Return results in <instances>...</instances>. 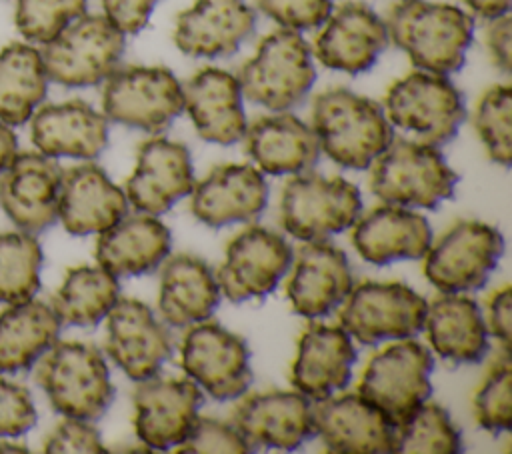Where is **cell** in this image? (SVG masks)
I'll use <instances>...</instances> for the list:
<instances>
[{
    "mask_svg": "<svg viewBox=\"0 0 512 454\" xmlns=\"http://www.w3.org/2000/svg\"><path fill=\"white\" fill-rule=\"evenodd\" d=\"M194 166L184 144L156 136L136 152V168L126 180V198L142 214H164L194 188Z\"/></svg>",
    "mask_w": 512,
    "mask_h": 454,
    "instance_id": "d6986e66",
    "label": "cell"
},
{
    "mask_svg": "<svg viewBox=\"0 0 512 454\" xmlns=\"http://www.w3.org/2000/svg\"><path fill=\"white\" fill-rule=\"evenodd\" d=\"M258 10L288 30L320 28L334 10L332 0H256Z\"/></svg>",
    "mask_w": 512,
    "mask_h": 454,
    "instance_id": "7bdbcfd3",
    "label": "cell"
},
{
    "mask_svg": "<svg viewBox=\"0 0 512 454\" xmlns=\"http://www.w3.org/2000/svg\"><path fill=\"white\" fill-rule=\"evenodd\" d=\"M476 422L498 436L512 428V368L510 352L502 348L500 358L490 366L482 386L474 394Z\"/></svg>",
    "mask_w": 512,
    "mask_h": 454,
    "instance_id": "ab89813d",
    "label": "cell"
},
{
    "mask_svg": "<svg viewBox=\"0 0 512 454\" xmlns=\"http://www.w3.org/2000/svg\"><path fill=\"white\" fill-rule=\"evenodd\" d=\"M106 318V352L114 364L134 382L156 376L174 350L168 328L136 298H118Z\"/></svg>",
    "mask_w": 512,
    "mask_h": 454,
    "instance_id": "2e32d148",
    "label": "cell"
},
{
    "mask_svg": "<svg viewBox=\"0 0 512 454\" xmlns=\"http://www.w3.org/2000/svg\"><path fill=\"white\" fill-rule=\"evenodd\" d=\"M462 450V436L450 414L428 400L396 426L392 454H460Z\"/></svg>",
    "mask_w": 512,
    "mask_h": 454,
    "instance_id": "8d00e7d4",
    "label": "cell"
},
{
    "mask_svg": "<svg viewBox=\"0 0 512 454\" xmlns=\"http://www.w3.org/2000/svg\"><path fill=\"white\" fill-rule=\"evenodd\" d=\"M178 454H206V452H232L248 454L254 452L232 422H222L216 418L196 420L192 432L182 444L176 446Z\"/></svg>",
    "mask_w": 512,
    "mask_h": 454,
    "instance_id": "b9f144b4",
    "label": "cell"
},
{
    "mask_svg": "<svg viewBox=\"0 0 512 454\" xmlns=\"http://www.w3.org/2000/svg\"><path fill=\"white\" fill-rule=\"evenodd\" d=\"M384 112L392 126L432 146L454 140L466 120L460 90L444 74L426 70L392 82L384 96Z\"/></svg>",
    "mask_w": 512,
    "mask_h": 454,
    "instance_id": "8992f818",
    "label": "cell"
},
{
    "mask_svg": "<svg viewBox=\"0 0 512 454\" xmlns=\"http://www.w3.org/2000/svg\"><path fill=\"white\" fill-rule=\"evenodd\" d=\"M320 152L350 170H366L394 140L384 108L348 88H330L312 102Z\"/></svg>",
    "mask_w": 512,
    "mask_h": 454,
    "instance_id": "7a4b0ae2",
    "label": "cell"
},
{
    "mask_svg": "<svg viewBox=\"0 0 512 454\" xmlns=\"http://www.w3.org/2000/svg\"><path fill=\"white\" fill-rule=\"evenodd\" d=\"M424 328L432 350L454 366L478 364L488 354V326L476 300L444 294L428 304Z\"/></svg>",
    "mask_w": 512,
    "mask_h": 454,
    "instance_id": "d6a6232c",
    "label": "cell"
},
{
    "mask_svg": "<svg viewBox=\"0 0 512 454\" xmlns=\"http://www.w3.org/2000/svg\"><path fill=\"white\" fill-rule=\"evenodd\" d=\"M352 286L354 276L346 254L322 240L298 250L286 294L298 316L320 320L342 306Z\"/></svg>",
    "mask_w": 512,
    "mask_h": 454,
    "instance_id": "44dd1931",
    "label": "cell"
},
{
    "mask_svg": "<svg viewBox=\"0 0 512 454\" xmlns=\"http://www.w3.org/2000/svg\"><path fill=\"white\" fill-rule=\"evenodd\" d=\"M182 94L184 108L202 140L224 146L242 140L248 124L242 88L232 72L206 66L182 86Z\"/></svg>",
    "mask_w": 512,
    "mask_h": 454,
    "instance_id": "4316f807",
    "label": "cell"
},
{
    "mask_svg": "<svg viewBox=\"0 0 512 454\" xmlns=\"http://www.w3.org/2000/svg\"><path fill=\"white\" fill-rule=\"evenodd\" d=\"M236 78L250 102L286 112L306 98L316 80L312 48L300 32L278 28L260 40Z\"/></svg>",
    "mask_w": 512,
    "mask_h": 454,
    "instance_id": "5b68a950",
    "label": "cell"
},
{
    "mask_svg": "<svg viewBox=\"0 0 512 454\" xmlns=\"http://www.w3.org/2000/svg\"><path fill=\"white\" fill-rule=\"evenodd\" d=\"M460 176L448 166L438 146L418 140H392L372 162L370 190L386 204L436 208L454 196Z\"/></svg>",
    "mask_w": 512,
    "mask_h": 454,
    "instance_id": "277c9868",
    "label": "cell"
},
{
    "mask_svg": "<svg viewBox=\"0 0 512 454\" xmlns=\"http://www.w3.org/2000/svg\"><path fill=\"white\" fill-rule=\"evenodd\" d=\"M124 36L106 16L82 14L44 44L40 54L48 80L68 88L104 82L120 64Z\"/></svg>",
    "mask_w": 512,
    "mask_h": 454,
    "instance_id": "52a82bcc",
    "label": "cell"
},
{
    "mask_svg": "<svg viewBox=\"0 0 512 454\" xmlns=\"http://www.w3.org/2000/svg\"><path fill=\"white\" fill-rule=\"evenodd\" d=\"M340 326L364 346L412 338L424 328L428 302L402 282H362L342 302Z\"/></svg>",
    "mask_w": 512,
    "mask_h": 454,
    "instance_id": "8fae6325",
    "label": "cell"
},
{
    "mask_svg": "<svg viewBox=\"0 0 512 454\" xmlns=\"http://www.w3.org/2000/svg\"><path fill=\"white\" fill-rule=\"evenodd\" d=\"M18 150V142H16V134L8 128V124H4L0 120V172L10 164V160L16 156Z\"/></svg>",
    "mask_w": 512,
    "mask_h": 454,
    "instance_id": "f907efd6",
    "label": "cell"
},
{
    "mask_svg": "<svg viewBox=\"0 0 512 454\" xmlns=\"http://www.w3.org/2000/svg\"><path fill=\"white\" fill-rule=\"evenodd\" d=\"M62 168L42 152H16L0 176V206L24 232H42L58 218Z\"/></svg>",
    "mask_w": 512,
    "mask_h": 454,
    "instance_id": "ac0fdd59",
    "label": "cell"
},
{
    "mask_svg": "<svg viewBox=\"0 0 512 454\" xmlns=\"http://www.w3.org/2000/svg\"><path fill=\"white\" fill-rule=\"evenodd\" d=\"M356 356L352 336L342 326L312 324L298 340L292 386L312 402L326 400L350 384Z\"/></svg>",
    "mask_w": 512,
    "mask_h": 454,
    "instance_id": "484cf974",
    "label": "cell"
},
{
    "mask_svg": "<svg viewBox=\"0 0 512 454\" xmlns=\"http://www.w3.org/2000/svg\"><path fill=\"white\" fill-rule=\"evenodd\" d=\"M36 382L66 418L98 420L114 400L108 364L86 342H54L36 368Z\"/></svg>",
    "mask_w": 512,
    "mask_h": 454,
    "instance_id": "3957f363",
    "label": "cell"
},
{
    "mask_svg": "<svg viewBox=\"0 0 512 454\" xmlns=\"http://www.w3.org/2000/svg\"><path fill=\"white\" fill-rule=\"evenodd\" d=\"M36 424L30 392L16 382L0 378V436H20Z\"/></svg>",
    "mask_w": 512,
    "mask_h": 454,
    "instance_id": "f6af8a7d",
    "label": "cell"
},
{
    "mask_svg": "<svg viewBox=\"0 0 512 454\" xmlns=\"http://www.w3.org/2000/svg\"><path fill=\"white\" fill-rule=\"evenodd\" d=\"M430 350L410 338L376 352L358 382V394L394 424H402L432 394Z\"/></svg>",
    "mask_w": 512,
    "mask_h": 454,
    "instance_id": "9c48e42d",
    "label": "cell"
},
{
    "mask_svg": "<svg viewBox=\"0 0 512 454\" xmlns=\"http://www.w3.org/2000/svg\"><path fill=\"white\" fill-rule=\"evenodd\" d=\"M502 254L504 238L498 228L460 220L422 256L424 276L444 294L480 290L498 268Z\"/></svg>",
    "mask_w": 512,
    "mask_h": 454,
    "instance_id": "7c38bea8",
    "label": "cell"
},
{
    "mask_svg": "<svg viewBox=\"0 0 512 454\" xmlns=\"http://www.w3.org/2000/svg\"><path fill=\"white\" fill-rule=\"evenodd\" d=\"M180 360L186 376L218 402L238 400L252 384L246 340L216 322L204 320L186 332Z\"/></svg>",
    "mask_w": 512,
    "mask_h": 454,
    "instance_id": "4fadbf2b",
    "label": "cell"
},
{
    "mask_svg": "<svg viewBox=\"0 0 512 454\" xmlns=\"http://www.w3.org/2000/svg\"><path fill=\"white\" fill-rule=\"evenodd\" d=\"M102 110L116 124L158 134L184 110L182 84L164 66L116 68L106 78Z\"/></svg>",
    "mask_w": 512,
    "mask_h": 454,
    "instance_id": "30bf717a",
    "label": "cell"
},
{
    "mask_svg": "<svg viewBox=\"0 0 512 454\" xmlns=\"http://www.w3.org/2000/svg\"><path fill=\"white\" fill-rule=\"evenodd\" d=\"M128 214V198L96 164L62 170L58 218L74 236L100 234Z\"/></svg>",
    "mask_w": 512,
    "mask_h": 454,
    "instance_id": "d4e9b609",
    "label": "cell"
},
{
    "mask_svg": "<svg viewBox=\"0 0 512 454\" xmlns=\"http://www.w3.org/2000/svg\"><path fill=\"white\" fill-rule=\"evenodd\" d=\"M232 424L252 450H296L316 436L314 404L298 390H272L246 396L234 408Z\"/></svg>",
    "mask_w": 512,
    "mask_h": 454,
    "instance_id": "e0dca14e",
    "label": "cell"
},
{
    "mask_svg": "<svg viewBox=\"0 0 512 454\" xmlns=\"http://www.w3.org/2000/svg\"><path fill=\"white\" fill-rule=\"evenodd\" d=\"M0 452H28V448H26V446H22V444L0 442Z\"/></svg>",
    "mask_w": 512,
    "mask_h": 454,
    "instance_id": "816d5d0a",
    "label": "cell"
},
{
    "mask_svg": "<svg viewBox=\"0 0 512 454\" xmlns=\"http://www.w3.org/2000/svg\"><path fill=\"white\" fill-rule=\"evenodd\" d=\"M82 14L86 0H16L14 22L26 40L46 44Z\"/></svg>",
    "mask_w": 512,
    "mask_h": 454,
    "instance_id": "60d3db41",
    "label": "cell"
},
{
    "mask_svg": "<svg viewBox=\"0 0 512 454\" xmlns=\"http://www.w3.org/2000/svg\"><path fill=\"white\" fill-rule=\"evenodd\" d=\"M30 138L50 158L92 160L108 144V118L84 100L46 104L32 114Z\"/></svg>",
    "mask_w": 512,
    "mask_h": 454,
    "instance_id": "83f0119b",
    "label": "cell"
},
{
    "mask_svg": "<svg viewBox=\"0 0 512 454\" xmlns=\"http://www.w3.org/2000/svg\"><path fill=\"white\" fill-rule=\"evenodd\" d=\"M288 240L268 228L250 226L226 246V258L216 274L220 294L230 302L264 298L276 290L292 266Z\"/></svg>",
    "mask_w": 512,
    "mask_h": 454,
    "instance_id": "5bb4252c",
    "label": "cell"
},
{
    "mask_svg": "<svg viewBox=\"0 0 512 454\" xmlns=\"http://www.w3.org/2000/svg\"><path fill=\"white\" fill-rule=\"evenodd\" d=\"M314 432L330 452L392 454L396 426L360 394H342L314 406Z\"/></svg>",
    "mask_w": 512,
    "mask_h": 454,
    "instance_id": "7402d4cb",
    "label": "cell"
},
{
    "mask_svg": "<svg viewBox=\"0 0 512 454\" xmlns=\"http://www.w3.org/2000/svg\"><path fill=\"white\" fill-rule=\"evenodd\" d=\"M386 22L364 2H344L324 22L314 40V56L322 66L360 74L374 66L388 46Z\"/></svg>",
    "mask_w": 512,
    "mask_h": 454,
    "instance_id": "ffe728a7",
    "label": "cell"
},
{
    "mask_svg": "<svg viewBox=\"0 0 512 454\" xmlns=\"http://www.w3.org/2000/svg\"><path fill=\"white\" fill-rule=\"evenodd\" d=\"M466 6L484 20H494L510 12V0H464Z\"/></svg>",
    "mask_w": 512,
    "mask_h": 454,
    "instance_id": "681fc988",
    "label": "cell"
},
{
    "mask_svg": "<svg viewBox=\"0 0 512 454\" xmlns=\"http://www.w3.org/2000/svg\"><path fill=\"white\" fill-rule=\"evenodd\" d=\"M242 138L246 154L262 172L272 176L308 172L320 158V144L312 126L288 112L254 120Z\"/></svg>",
    "mask_w": 512,
    "mask_h": 454,
    "instance_id": "f546056e",
    "label": "cell"
},
{
    "mask_svg": "<svg viewBox=\"0 0 512 454\" xmlns=\"http://www.w3.org/2000/svg\"><path fill=\"white\" fill-rule=\"evenodd\" d=\"M134 390V428L154 452L176 448L192 432L204 394L186 378H146Z\"/></svg>",
    "mask_w": 512,
    "mask_h": 454,
    "instance_id": "9a60e30c",
    "label": "cell"
},
{
    "mask_svg": "<svg viewBox=\"0 0 512 454\" xmlns=\"http://www.w3.org/2000/svg\"><path fill=\"white\" fill-rule=\"evenodd\" d=\"M42 248L30 232H0V302L18 304L40 288Z\"/></svg>",
    "mask_w": 512,
    "mask_h": 454,
    "instance_id": "74e56055",
    "label": "cell"
},
{
    "mask_svg": "<svg viewBox=\"0 0 512 454\" xmlns=\"http://www.w3.org/2000/svg\"><path fill=\"white\" fill-rule=\"evenodd\" d=\"M510 304L512 290L510 286H502L488 300V332L508 350L510 346Z\"/></svg>",
    "mask_w": 512,
    "mask_h": 454,
    "instance_id": "7dc6e473",
    "label": "cell"
},
{
    "mask_svg": "<svg viewBox=\"0 0 512 454\" xmlns=\"http://www.w3.org/2000/svg\"><path fill=\"white\" fill-rule=\"evenodd\" d=\"M46 88L48 76L36 48L12 42L0 50V120L4 124L28 122L44 100Z\"/></svg>",
    "mask_w": 512,
    "mask_h": 454,
    "instance_id": "e575fe53",
    "label": "cell"
},
{
    "mask_svg": "<svg viewBox=\"0 0 512 454\" xmlns=\"http://www.w3.org/2000/svg\"><path fill=\"white\" fill-rule=\"evenodd\" d=\"M512 90L508 84L488 88L474 112V128L492 162L508 168L512 162Z\"/></svg>",
    "mask_w": 512,
    "mask_h": 454,
    "instance_id": "f35d334b",
    "label": "cell"
},
{
    "mask_svg": "<svg viewBox=\"0 0 512 454\" xmlns=\"http://www.w3.org/2000/svg\"><path fill=\"white\" fill-rule=\"evenodd\" d=\"M60 320L40 300L10 304L0 312V372L30 368L58 338Z\"/></svg>",
    "mask_w": 512,
    "mask_h": 454,
    "instance_id": "836d02e7",
    "label": "cell"
},
{
    "mask_svg": "<svg viewBox=\"0 0 512 454\" xmlns=\"http://www.w3.org/2000/svg\"><path fill=\"white\" fill-rule=\"evenodd\" d=\"M388 38L426 72L452 74L466 62L474 20L458 6L428 0H398L386 18Z\"/></svg>",
    "mask_w": 512,
    "mask_h": 454,
    "instance_id": "6da1fadb",
    "label": "cell"
},
{
    "mask_svg": "<svg viewBox=\"0 0 512 454\" xmlns=\"http://www.w3.org/2000/svg\"><path fill=\"white\" fill-rule=\"evenodd\" d=\"M256 12L244 0H196L180 12L174 42L194 58L232 56L254 32Z\"/></svg>",
    "mask_w": 512,
    "mask_h": 454,
    "instance_id": "cb8c5ba5",
    "label": "cell"
},
{
    "mask_svg": "<svg viewBox=\"0 0 512 454\" xmlns=\"http://www.w3.org/2000/svg\"><path fill=\"white\" fill-rule=\"evenodd\" d=\"M486 44L492 56V62L504 72H510V14L490 20Z\"/></svg>",
    "mask_w": 512,
    "mask_h": 454,
    "instance_id": "c3c4849f",
    "label": "cell"
},
{
    "mask_svg": "<svg viewBox=\"0 0 512 454\" xmlns=\"http://www.w3.org/2000/svg\"><path fill=\"white\" fill-rule=\"evenodd\" d=\"M46 454H102L106 452L100 432L90 420L66 418L44 440Z\"/></svg>",
    "mask_w": 512,
    "mask_h": 454,
    "instance_id": "ee69618b",
    "label": "cell"
},
{
    "mask_svg": "<svg viewBox=\"0 0 512 454\" xmlns=\"http://www.w3.org/2000/svg\"><path fill=\"white\" fill-rule=\"evenodd\" d=\"M158 0H102L104 16L122 34H138L146 24Z\"/></svg>",
    "mask_w": 512,
    "mask_h": 454,
    "instance_id": "bcb514c9",
    "label": "cell"
},
{
    "mask_svg": "<svg viewBox=\"0 0 512 454\" xmlns=\"http://www.w3.org/2000/svg\"><path fill=\"white\" fill-rule=\"evenodd\" d=\"M120 298L118 278L102 266L70 268L52 298L60 324L92 328L106 318Z\"/></svg>",
    "mask_w": 512,
    "mask_h": 454,
    "instance_id": "d590c367",
    "label": "cell"
},
{
    "mask_svg": "<svg viewBox=\"0 0 512 454\" xmlns=\"http://www.w3.org/2000/svg\"><path fill=\"white\" fill-rule=\"evenodd\" d=\"M220 304V286L210 266L192 254L166 260L160 274L158 310L166 324L186 328L208 320Z\"/></svg>",
    "mask_w": 512,
    "mask_h": 454,
    "instance_id": "1f68e13d",
    "label": "cell"
},
{
    "mask_svg": "<svg viewBox=\"0 0 512 454\" xmlns=\"http://www.w3.org/2000/svg\"><path fill=\"white\" fill-rule=\"evenodd\" d=\"M170 230L152 214L124 216L96 242V260L116 278L154 272L170 254Z\"/></svg>",
    "mask_w": 512,
    "mask_h": 454,
    "instance_id": "4dcf8cb0",
    "label": "cell"
},
{
    "mask_svg": "<svg viewBox=\"0 0 512 454\" xmlns=\"http://www.w3.org/2000/svg\"><path fill=\"white\" fill-rule=\"evenodd\" d=\"M352 244L362 260L384 266L396 260H418L432 244L428 220L404 206L384 204L354 222Z\"/></svg>",
    "mask_w": 512,
    "mask_h": 454,
    "instance_id": "f1b7e54d",
    "label": "cell"
},
{
    "mask_svg": "<svg viewBox=\"0 0 512 454\" xmlns=\"http://www.w3.org/2000/svg\"><path fill=\"white\" fill-rule=\"evenodd\" d=\"M190 194V212L210 228L252 222L268 204V184L250 164L216 166Z\"/></svg>",
    "mask_w": 512,
    "mask_h": 454,
    "instance_id": "603a6c76",
    "label": "cell"
},
{
    "mask_svg": "<svg viewBox=\"0 0 512 454\" xmlns=\"http://www.w3.org/2000/svg\"><path fill=\"white\" fill-rule=\"evenodd\" d=\"M360 212V190L340 176L296 174L286 182L280 198V224L302 242H322L348 230Z\"/></svg>",
    "mask_w": 512,
    "mask_h": 454,
    "instance_id": "ba28073f",
    "label": "cell"
}]
</instances>
